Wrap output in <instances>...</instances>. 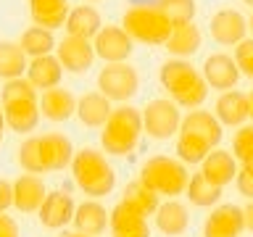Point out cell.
<instances>
[{
    "instance_id": "obj_50",
    "label": "cell",
    "mask_w": 253,
    "mask_h": 237,
    "mask_svg": "<svg viewBox=\"0 0 253 237\" xmlns=\"http://www.w3.org/2000/svg\"><path fill=\"white\" fill-rule=\"evenodd\" d=\"M251 163H253V161H251Z\"/></svg>"
},
{
    "instance_id": "obj_18",
    "label": "cell",
    "mask_w": 253,
    "mask_h": 237,
    "mask_svg": "<svg viewBox=\"0 0 253 237\" xmlns=\"http://www.w3.org/2000/svg\"><path fill=\"white\" fill-rule=\"evenodd\" d=\"M40 111L47 121H66L77 114V98L71 95V90H63V87H53V90H45L42 98H40Z\"/></svg>"
},
{
    "instance_id": "obj_39",
    "label": "cell",
    "mask_w": 253,
    "mask_h": 237,
    "mask_svg": "<svg viewBox=\"0 0 253 237\" xmlns=\"http://www.w3.org/2000/svg\"><path fill=\"white\" fill-rule=\"evenodd\" d=\"M237 190H240V195L251 198L253 200V163H243V169L237 171Z\"/></svg>"
},
{
    "instance_id": "obj_11",
    "label": "cell",
    "mask_w": 253,
    "mask_h": 237,
    "mask_svg": "<svg viewBox=\"0 0 253 237\" xmlns=\"http://www.w3.org/2000/svg\"><path fill=\"white\" fill-rule=\"evenodd\" d=\"M55 58L61 61V66L66 69L69 74H84L98 55H95V45L90 40L66 35L58 42V47H55Z\"/></svg>"
},
{
    "instance_id": "obj_2",
    "label": "cell",
    "mask_w": 253,
    "mask_h": 237,
    "mask_svg": "<svg viewBox=\"0 0 253 237\" xmlns=\"http://www.w3.org/2000/svg\"><path fill=\"white\" fill-rule=\"evenodd\" d=\"M71 174H74L77 187L90 198H103L111 195L116 187V171L108 163V158L95 148H82L74 153L71 161Z\"/></svg>"
},
{
    "instance_id": "obj_27",
    "label": "cell",
    "mask_w": 253,
    "mask_h": 237,
    "mask_svg": "<svg viewBox=\"0 0 253 237\" xmlns=\"http://www.w3.org/2000/svg\"><path fill=\"white\" fill-rule=\"evenodd\" d=\"M63 77V66L55 55H42V58H32L27 69V79L35 84V90H53L58 87Z\"/></svg>"
},
{
    "instance_id": "obj_13",
    "label": "cell",
    "mask_w": 253,
    "mask_h": 237,
    "mask_svg": "<svg viewBox=\"0 0 253 237\" xmlns=\"http://www.w3.org/2000/svg\"><path fill=\"white\" fill-rule=\"evenodd\" d=\"M108 227H111V235L114 237H150L148 216H142L137 208H132V205L124 203V200H119L114 205Z\"/></svg>"
},
{
    "instance_id": "obj_5",
    "label": "cell",
    "mask_w": 253,
    "mask_h": 237,
    "mask_svg": "<svg viewBox=\"0 0 253 237\" xmlns=\"http://www.w3.org/2000/svg\"><path fill=\"white\" fill-rule=\"evenodd\" d=\"M140 182L156 195H182L187 190L190 174L185 163L171 156H150L140 169Z\"/></svg>"
},
{
    "instance_id": "obj_16",
    "label": "cell",
    "mask_w": 253,
    "mask_h": 237,
    "mask_svg": "<svg viewBox=\"0 0 253 237\" xmlns=\"http://www.w3.org/2000/svg\"><path fill=\"white\" fill-rule=\"evenodd\" d=\"M45 182L37 177V174H21L19 179L13 182V205L21 213H35L42 208L45 203Z\"/></svg>"
},
{
    "instance_id": "obj_8",
    "label": "cell",
    "mask_w": 253,
    "mask_h": 237,
    "mask_svg": "<svg viewBox=\"0 0 253 237\" xmlns=\"http://www.w3.org/2000/svg\"><path fill=\"white\" fill-rule=\"evenodd\" d=\"M248 21L240 11L235 8H221L211 16L209 21V35L216 45H240L248 35Z\"/></svg>"
},
{
    "instance_id": "obj_33",
    "label": "cell",
    "mask_w": 253,
    "mask_h": 237,
    "mask_svg": "<svg viewBox=\"0 0 253 237\" xmlns=\"http://www.w3.org/2000/svg\"><path fill=\"white\" fill-rule=\"evenodd\" d=\"M177 158L182 163H203L206 161V156L211 153V145L206 140L201 137H195V134H190V132H179L177 134Z\"/></svg>"
},
{
    "instance_id": "obj_15",
    "label": "cell",
    "mask_w": 253,
    "mask_h": 237,
    "mask_svg": "<svg viewBox=\"0 0 253 237\" xmlns=\"http://www.w3.org/2000/svg\"><path fill=\"white\" fill-rule=\"evenodd\" d=\"M40 153H42V166L45 171H61L71 166L74 161V145L66 134H58V132H50L45 137H40Z\"/></svg>"
},
{
    "instance_id": "obj_37",
    "label": "cell",
    "mask_w": 253,
    "mask_h": 237,
    "mask_svg": "<svg viewBox=\"0 0 253 237\" xmlns=\"http://www.w3.org/2000/svg\"><path fill=\"white\" fill-rule=\"evenodd\" d=\"M232 153L240 163L253 161V124H243L232 137Z\"/></svg>"
},
{
    "instance_id": "obj_12",
    "label": "cell",
    "mask_w": 253,
    "mask_h": 237,
    "mask_svg": "<svg viewBox=\"0 0 253 237\" xmlns=\"http://www.w3.org/2000/svg\"><path fill=\"white\" fill-rule=\"evenodd\" d=\"M201 74H203L206 82H209V87L227 92V90H232V87H237L243 71H240V66H237V61L232 58V55H227V53H211L209 58L203 61Z\"/></svg>"
},
{
    "instance_id": "obj_7",
    "label": "cell",
    "mask_w": 253,
    "mask_h": 237,
    "mask_svg": "<svg viewBox=\"0 0 253 237\" xmlns=\"http://www.w3.org/2000/svg\"><path fill=\"white\" fill-rule=\"evenodd\" d=\"M142 126H145V134H150L153 140H169L171 134L182 129L179 106L166 98L148 100V106L142 108Z\"/></svg>"
},
{
    "instance_id": "obj_20",
    "label": "cell",
    "mask_w": 253,
    "mask_h": 237,
    "mask_svg": "<svg viewBox=\"0 0 253 237\" xmlns=\"http://www.w3.org/2000/svg\"><path fill=\"white\" fill-rule=\"evenodd\" d=\"M153 216H156L158 232L166 235V237H179V235H185L187 227H190V213H187V208H185L179 200H174V198L164 200L161 205H158V211L153 213Z\"/></svg>"
},
{
    "instance_id": "obj_3",
    "label": "cell",
    "mask_w": 253,
    "mask_h": 237,
    "mask_svg": "<svg viewBox=\"0 0 253 237\" xmlns=\"http://www.w3.org/2000/svg\"><path fill=\"white\" fill-rule=\"evenodd\" d=\"M142 126V111L132 106H119L106 121L100 132V145L108 156H129L140 142Z\"/></svg>"
},
{
    "instance_id": "obj_19",
    "label": "cell",
    "mask_w": 253,
    "mask_h": 237,
    "mask_svg": "<svg viewBox=\"0 0 253 237\" xmlns=\"http://www.w3.org/2000/svg\"><path fill=\"white\" fill-rule=\"evenodd\" d=\"M216 118L221 126H243L245 118H251V106L248 95L240 90H227L216 100Z\"/></svg>"
},
{
    "instance_id": "obj_22",
    "label": "cell",
    "mask_w": 253,
    "mask_h": 237,
    "mask_svg": "<svg viewBox=\"0 0 253 237\" xmlns=\"http://www.w3.org/2000/svg\"><path fill=\"white\" fill-rule=\"evenodd\" d=\"M179 132H190V134H195V137H201L206 140L209 145H219L221 137H224V132H221V121L213 114H209V111H201V108H195V111H190V114L182 118V129Z\"/></svg>"
},
{
    "instance_id": "obj_1",
    "label": "cell",
    "mask_w": 253,
    "mask_h": 237,
    "mask_svg": "<svg viewBox=\"0 0 253 237\" xmlns=\"http://www.w3.org/2000/svg\"><path fill=\"white\" fill-rule=\"evenodd\" d=\"M158 82L171 100L182 108H201L209 98V82L190 61L185 58H169L158 69Z\"/></svg>"
},
{
    "instance_id": "obj_41",
    "label": "cell",
    "mask_w": 253,
    "mask_h": 237,
    "mask_svg": "<svg viewBox=\"0 0 253 237\" xmlns=\"http://www.w3.org/2000/svg\"><path fill=\"white\" fill-rule=\"evenodd\" d=\"M0 237H19V224L5 213H0Z\"/></svg>"
},
{
    "instance_id": "obj_29",
    "label": "cell",
    "mask_w": 253,
    "mask_h": 237,
    "mask_svg": "<svg viewBox=\"0 0 253 237\" xmlns=\"http://www.w3.org/2000/svg\"><path fill=\"white\" fill-rule=\"evenodd\" d=\"M27 69H29V63H27V53L21 50V45L3 40L0 42V79H5V82L19 79L24 77Z\"/></svg>"
},
{
    "instance_id": "obj_31",
    "label": "cell",
    "mask_w": 253,
    "mask_h": 237,
    "mask_svg": "<svg viewBox=\"0 0 253 237\" xmlns=\"http://www.w3.org/2000/svg\"><path fill=\"white\" fill-rule=\"evenodd\" d=\"M21 50L32 55V58H42V55H50L55 47H58V42H55L53 32L50 29H42V27H29L27 32L21 35L19 40Z\"/></svg>"
},
{
    "instance_id": "obj_46",
    "label": "cell",
    "mask_w": 253,
    "mask_h": 237,
    "mask_svg": "<svg viewBox=\"0 0 253 237\" xmlns=\"http://www.w3.org/2000/svg\"><path fill=\"white\" fill-rule=\"evenodd\" d=\"M66 237H90V235H82V232H74V235H66Z\"/></svg>"
},
{
    "instance_id": "obj_24",
    "label": "cell",
    "mask_w": 253,
    "mask_h": 237,
    "mask_svg": "<svg viewBox=\"0 0 253 237\" xmlns=\"http://www.w3.org/2000/svg\"><path fill=\"white\" fill-rule=\"evenodd\" d=\"M103 29V19L98 13V8L92 5H77L71 8L69 19H66V35L71 37H82V40H92L98 37V32Z\"/></svg>"
},
{
    "instance_id": "obj_34",
    "label": "cell",
    "mask_w": 253,
    "mask_h": 237,
    "mask_svg": "<svg viewBox=\"0 0 253 237\" xmlns=\"http://www.w3.org/2000/svg\"><path fill=\"white\" fill-rule=\"evenodd\" d=\"M158 8L164 11V16L171 21V27H182V24H193L198 13L195 0H161Z\"/></svg>"
},
{
    "instance_id": "obj_21",
    "label": "cell",
    "mask_w": 253,
    "mask_h": 237,
    "mask_svg": "<svg viewBox=\"0 0 253 237\" xmlns=\"http://www.w3.org/2000/svg\"><path fill=\"white\" fill-rule=\"evenodd\" d=\"M108 219H111V213L106 211V205L98 203V200H84V203H79L77 211H74L77 232L90 235V237H100L103 232H106Z\"/></svg>"
},
{
    "instance_id": "obj_26",
    "label": "cell",
    "mask_w": 253,
    "mask_h": 237,
    "mask_svg": "<svg viewBox=\"0 0 253 237\" xmlns=\"http://www.w3.org/2000/svg\"><path fill=\"white\" fill-rule=\"evenodd\" d=\"M3 114H5L8 129L24 134V132H35L37 129L42 111H40L37 100H24V103H8V106H3Z\"/></svg>"
},
{
    "instance_id": "obj_9",
    "label": "cell",
    "mask_w": 253,
    "mask_h": 237,
    "mask_svg": "<svg viewBox=\"0 0 253 237\" xmlns=\"http://www.w3.org/2000/svg\"><path fill=\"white\" fill-rule=\"evenodd\" d=\"M134 40L124 32V27H103L98 32V37L92 40L95 45V55L103 58L106 63H126V58L134 50Z\"/></svg>"
},
{
    "instance_id": "obj_49",
    "label": "cell",
    "mask_w": 253,
    "mask_h": 237,
    "mask_svg": "<svg viewBox=\"0 0 253 237\" xmlns=\"http://www.w3.org/2000/svg\"><path fill=\"white\" fill-rule=\"evenodd\" d=\"M87 3H100V0H87Z\"/></svg>"
},
{
    "instance_id": "obj_14",
    "label": "cell",
    "mask_w": 253,
    "mask_h": 237,
    "mask_svg": "<svg viewBox=\"0 0 253 237\" xmlns=\"http://www.w3.org/2000/svg\"><path fill=\"white\" fill-rule=\"evenodd\" d=\"M74 211H77L74 198L63 190H53V193H47L42 208L37 213H40V224L45 229H61L69 221H74Z\"/></svg>"
},
{
    "instance_id": "obj_42",
    "label": "cell",
    "mask_w": 253,
    "mask_h": 237,
    "mask_svg": "<svg viewBox=\"0 0 253 237\" xmlns=\"http://www.w3.org/2000/svg\"><path fill=\"white\" fill-rule=\"evenodd\" d=\"M243 213H245V229H248V232H253V200L243 208Z\"/></svg>"
},
{
    "instance_id": "obj_6",
    "label": "cell",
    "mask_w": 253,
    "mask_h": 237,
    "mask_svg": "<svg viewBox=\"0 0 253 237\" xmlns=\"http://www.w3.org/2000/svg\"><path fill=\"white\" fill-rule=\"evenodd\" d=\"M98 90L108 100H132L140 92V74L129 63H106L98 74Z\"/></svg>"
},
{
    "instance_id": "obj_10",
    "label": "cell",
    "mask_w": 253,
    "mask_h": 237,
    "mask_svg": "<svg viewBox=\"0 0 253 237\" xmlns=\"http://www.w3.org/2000/svg\"><path fill=\"white\" fill-rule=\"evenodd\" d=\"M245 229V213L235 203L213 205L203 224V237H240Z\"/></svg>"
},
{
    "instance_id": "obj_35",
    "label": "cell",
    "mask_w": 253,
    "mask_h": 237,
    "mask_svg": "<svg viewBox=\"0 0 253 237\" xmlns=\"http://www.w3.org/2000/svg\"><path fill=\"white\" fill-rule=\"evenodd\" d=\"M19 166L27 174H42V153H40V137H27L19 145Z\"/></svg>"
},
{
    "instance_id": "obj_43",
    "label": "cell",
    "mask_w": 253,
    "mask_h": 237,
    "mask_svg": "<svg viewBox=\"0 0 253 237\" xmlns=\"http://www.w3.org/2000/svg\"><path fill=\"white\" fill-rule=\"evenodd\" d=\"M161 0H129V5H158Z\"/></svg>"
},
{
    "instance_id": "obj_28",
    "label": "cell",
    "mask_w": 253,
    "mask_h": 237,
    "mask_svg": "<svg viewBox=\"0 0 253 237\" xmlns=\"http://www.w3.org/2000/svg\"><path fill=\"white\" fill-rule=\"evenodd\" d=\"M201 45H203V35H201V29L195 27V21L174 27L171 37L166 40V50H169V55H174V58H185V61L201 50Z\"/></svg>"
},
{
    "instance_id": "obj_48",
    "label": "cell",
    "mask_w": 253,
    "mask_h": 237,
    "mask_svg": "<svg viewBox=\"0 0 253 237\" xmlns=\"http://www.w3.org/2000/svg\"><path fill=\"white\" fill-rule=\"evenodd\" d=\"M243 3H248V5H253V0H243Z\"/></svg>"
},
{
    "instance_id": "obj_38",
    "label": "cell",
    "mask_w": 253,
    "mask_h": 237,
    "mask_svg": "<svg viewBox=\"0 0 253 237\" xmlns=\"http://www.w3.org/2000/svg\"><path fill=\"white\" fill-rule=\"evenodd\" d=\"M235 61L248 79H253V40L245 37L240 45H235Z\"/></svg>"
},
{
    "instance_id": "obj_47",
    "label": "cell",
    "mask_w": 253,
    "mask_h": 237,
    "mask_svg": "<svg viewBox=\"0 0 253 237\" xmlns=\"http://www.w3.org/2000/svg\"><path fill=\"white\" fill-rule=\"evenodd\" d=\"M248 24H251V29H253V13H251V21H248Z\"/></svg>"
},
{
    "instance_id": "obj_40",
    "label": "cell",
    "mask_w": 253,
    "mask_h": 237,
    "mask_svg": "<svg viewBox=\"0 0 253 237\" xmlns=\"http://www.w3.org/2000/svg\"><path fill=\"white\" fill-rule=\"evenodd\" d=\"M13 205V185L0 179V213H5Z\"/></svg>"
},
{
    "instance_id": "obj_36",
    "label": "cell",
    "mask_w": 253,
    "mask_h": 237,
    "mask_svg": "<svg viewBox=\"0 0 253 237\" xmlns=\"http://www.w3.org/2000/svg\"><path fill=\"white\" fill-rule=\"evenodd\" d=\"M0 100H3V106L8 103H24V100H37V90L35 84L29 82V79H11V82H5L3 92H0Z\"/></svg>"
},
{
    "instance_id": "obj_17",
    "label": "cell",
    "mask_w": 253,
    "mask_h": 237,
    "mask_svg": "<svg viewBox=\"0 0 253 237\" xmlns=\"http://www.w3.org/2000/svg\"><path fill=\"white\" fill-rule=\"evenodd\" d=\"M29 13H32L35 27L53 32L58 27H66L71 5H69V0H29Z\"/></svg>"
},
{
    "instance_id": "obj_25",
    "label": "cell",
    "mask_w": 253,
    "mask_h": 237,
    "mask_svg": "<svg viewBox=\"0 0 253 237\" xmlns=\"http://www.w3.org/2000/svg\"><path fill=\"white\" fill-rule=\"evenodd\" d=\"M201 174L213 185L224 187L232 179H237V166H235V156L227 150H211L206 156V161L201 163Z\"/></svg>"
},
{
    "instance_id": "obj_44",
    "label": "cell",
    "mask_w": 253,
    "mask_h": 237,
    "mask_svg": "<svg viewBox=\"0 0 253 237\" xmlns=\"http://www.w3.org/2000/svg\"><path fill=\"white\" fill-rule=\"evenodd\" d=\"M5 114H3V111H0V142H3V132H5Z\"/></svg>"
},
{
    "instance_id": "obj_45",
    "label": "cell",
    "mask_w": 253,
    "mask_h": 237,
    "mask_svg": "<svg viewBox=\"0 0 253 237\" xmlns=\"http://www.w3.org/2000/svg\"><path fill=\"white\" fill-rule=\"evenodd\" d=\"M248 106H251V118H253V90L248 92Z\"/></svg>"
},
{
    "instance_id": "obj_32",
    "label": "cell",
    "mask_w": 253,
    "mask_h": 237,
    "mask_svg": "<svg viewBox=\"0 0 253 237\" xmlns=\"http://www.w3.org/2000/svg\"><path fill=\"white\" fill-rule=\"evenodd\" d=\"M161 195H156L153 190H148L142 182H129V185L124 187V203H129L132 208H137L142 216H153V213L158 211V205H161V200H158Z\"/></svg>"
},
{
    "instance_id": "obj_4",
    "label": "cell",
    "mask_w": 253,
    "mask_h": 237,
    "mask_svg": "<svg viewBox=\"0 0 253 237\" xmlns=\"http://www.w3.org/2000/svg\"><path fill=\"white\" fill-rule=\"evenodd\" d=\"M122 27L134 42L145 45H166L174 29L158 5H129L124 11Z\"/></svg>"
},
{
    "instance_id": "obj_23",
    "label": "cell",
    "mask_w": 253,
    "mask_h": 237,
    "mask_svg": "<svg viewBox=\"0 0 253 237\" xmlns=\"http://www.w3.org/2000/svg\"><path fill=\"white\" fill-rule=\"evenodd\" d=\"M111 114H114V108H111V100L106 98V95L100 92H87L82 95V98L77 100V116L79 121H82L84 126H106V121L111 118Z\"/></svg>"
},
{
    "instance_id": "obj_30",
    "label": "cell",
    "mask_w": 253,
    "mask_h": 237,
    "mask_svg": "<svg viewBox=\"0 0 253 237\" xmlns=\"http://www.w3.org/2000/svg\"><path fill=\"white\" fill-rule=\"evenodd\" d=\"M221 190L224 187L213 185V182H209L201 171H198L190 177L185 193H187V200L193 205H198V208H211V205H216L221 200Z\"/></svg>"
}]
</instances>
